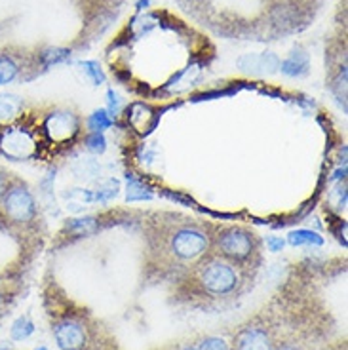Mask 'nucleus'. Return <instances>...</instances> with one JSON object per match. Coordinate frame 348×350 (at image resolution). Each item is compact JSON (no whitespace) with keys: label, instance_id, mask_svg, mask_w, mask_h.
Masks as SVG:
<instances>
[{"label":"nucleus","instance_id":"f257e3e1","mask_svg":"<svg viewBox=\"0 0 348 350\" xmlns=\"http://www.w3.org/2000/svg\"><path fill=\"white\" fill-rule=\"evenodd\" d=\"M206 221L174 211L150 213L143 223L145 272L148 280L177 282L209 254Z\"/></svg>","mask_w":348,"mask_h":350},{"label":"nucleus","instance_id":"f03ea898","mask_svg":"<svg viewBox=\"0 0 348 350\" xmlns=\"http://www.w3.org/2000/svg\"><path fill=\"white\" fill-rule=\"evenodd\" d=\"M255 280L219 255H204L177 282V297L198 308H217L235 303Z\"/></svg>","mask_w":348,"mask_h":350},{"label":"nucleus","instance_id":"7ed1b4c3","mask_svg":"<svg viewBox=\"0 0 348 350\" xmlns=\"http://www.w3.org/2000/svg\"><path fill=\"white\" fill-rule=\"evenodd\" d=\"M209 252L255 278L263 262V240L244 225H209Z\"/></svg>","mask_w":348,"mask_h":350},{"label":"nucleus","instance_id":"20e7f679","mask_svg":"<svg viewBox=\"0 0 348 350\" xmlns=\"http://www.w3.org/2000/svg\"><path fill=\"white\" fill-rule=\"evenodd\" d=\"M38 221L40 210L33 189L21 177L12 175L0 200V223L12 232L27 234L38 227Z\"/></svg>","mask_w":348,"mask_h":350},{"label":"nucleus","instance_id":"39448f33","mask_svg":"<svg viewBox=\"0 0 348 350\" xmlns=\"http://www.w3.org/2000/svg\"><path fill=\"white\" fill-rule=\"evenodd\" d=\"M52 333L62 350H96V324L84 312H63L52 320Z\"/></svg>","mask_w":348,"mask_h":350},{"label":"nucleus","instance_id":"423d86ee","mask_svg":"<svg viewBox=\"0 0 348 350\" xmlns=\"http://www.w3.org/2000/svg\"><path fill=\"white\" fill-rule=\"evenodd\" d=\"M278 337V327L272 316L267 312L253 316L247 322L238 325L230 337L232 350H272Z\"/></svg>","mask_w":348,"mask_h":350},{"label":"nucleus","instance_id":"0eeeda50","mask_svg":"<svg viewBox=\"0 0 348 350\" xmlns=\"http://www.w3.org/2000/svg\"><path fill=\"white\" fill-rule=\"evenodd\" d=\"M29 67V55L18 48H0V86L12 84Z\"/></svg>","mask_w":348,"mask_h":350},{"label":"nucleus","instance_id":"6e6552de","mask_svg":"<svg viewBox=\"0 0 348 350\" xmlns=\"http://www.w3.org/2000/svg\"><path fill=\"white\" fill-rule=\"evenodd\" d=\"M0 149L6 157L23 160V158L33 157L35 141L31 139V135L27 131L19 130V128H12V130L4 131V135L0 139Z\"/></svg>","mask_w":348,"mask_h":350},{"label":"nucleus","instance_id":"1a4fd4ad","mask_svg":"<svg viewBox=\"0 0 348 350\" xmlns=\"http://www.w3.org/2000/svg\"><path fill=\"white\" fill-rule=\"evenodd\" d=\"M44 128L53 141L72 139L79 133V118L72 113H67V111L52 113L48 116Z\"/></svg>","mask_w":348,"mask_h":350},{"label":"nucleus","instance_id":"9d476101","mask_svg":"<svg viewBox=\"0 0 348 350\" xmlns=\"http://www.w3.org/2000/svg\"><path fill=\"white\" fill-rule=\"evenodd\" d=\"M25 101L14 94H0V124L14 122L23 113Z\"/></svg>","mask_w":348,"mask_h":350},{"label":"nucleus","instance_id":"9b49d317","mask_svg":"<svg viewBox=\"0 0 348 350\" xmlns=\"http://www.w3.org/2000/svg\"><path fill=\"white\" fill-rule=\"evenodd\" d=\"M272 350H316L314 345L305 337H297V335H287V337H276L274 349Z\"/></svg>","mask_w":348,"mask_h":350},{"label":"nucleus","instance_id":"f8f14e48","mask_svg":"<svg viewBox=\"0 0 348 350\" xmlns=\"http://www.w3.org/2000/svg\"><path fill=\"white\" fill-rule=\"evenodd\" d=\"M192 342H194L196 350H232L230 341H226L225 337H219V335H204Z\"/></svg>","mask_w":348,"mask_h":350},{"label":"nucleus","instance_id":"ddd939ff","mask_svg":"<svg viewBox=\"0 0 348 350\" xmlns=\"http://www.w3.org/2000/svg\"><path fill=\"white\" fill-rule=\"evenodd\" d=\"M14 295H16L14 282H10L8 278H0V316L4 314V310L14 301Z\"/></svg>","mask_w":348,"mask_h":350},{"label":"nucleus","instance_id":"4468645a","mask_svg":"<svg viewBox=\"0 0 348 350\" xmlns=\"http://www.w3.org/2000/svg\"><path fill=\"white\" fill-rule=\"evenodd\" d=\"M33 332H35V325H33V322H31L27 316H23V318H19L18 322L14 324V327H12V337H14L16 341H21V339L29 337Z\"/></svg>","mask_w":348,"mask_h":350},{"label":"nucleus","instance_id":"2eb2a0df","mask_svg":"<svg viewBox=\"0 0 348 350\" xmlns=\"http://www.w3.org/2000/svg\"><path fill=\"white\" fill-rule=\"evenodd\" d=\"M303 55H305V53H297V52L291 53V57H287L286 62H284V65H282L284 72H287V75H299V72H305L306 65H301V62H299Z\"/></svg>","mask_w":348,"mask_h":350},{"label":"nucleus","instance_id":"dca6fc26","mask_svg":"<svg viewBox=\"0 0 348 350\" xmlns=\"http://www.w3.org/2000/svg\"><path fill=\"white\" fill-rule=\"evenodd\" d=\"M289 242L291 244H320L322 242V238L318 237V234H314V232H308V230H299V232H291V237H289Z\"/></svg>","mask_w":348,"mask_h":350},{"label":"nucleus","instance_id":"f3484780","mask_svg":"<svg viewBox=\"0 0 348 350\" xmlns=\"http://www.w3.org/2000/svg\"><path fill=\"white\" fill-rule=\"evenodd\" d=\"M90 126H92V130H105V128H109L111 126V120L107 118V114L101 111V113H96L92 116V120H90Z\"/></svg>","mask_w":348,"mask_h":350},{"label":"nucleus","instance_id":"a211bd4d","mask_svg":"<svg viewBox=\"0 0 348 350\" xmlns=\"http://www.w3.org/2000/svg\"><path fill=\"white\" fill-rule=\"evenodd\" d=\"M157 350H196V347H194V342H170Z\"/></svg>","mask_w":348,"mask_h":350},{"label":"nucleus","instance_id":"6ab92c4d","mask_svg":"<svg viewBox=\"0 0 348 350\" xmlns=\"http://www.w3.org/2000/svg\"><path fill=\"white\" fill-rule=\"evenodd\" d=\"M12 175L14 174H10V172L4 170V167H0V200H2V194H4V191H6V187H8Z\"/></svg>","mask_w":348,"mask_h":350},{"label":"nucleus","instance_id":"aec40b11","mask_svg":"<svg viewBox=\"0 0 348 350\" xmlns=\"http://www.w3.org/2000/svg\"><path fill=\"white\" fill-rule=\"evenodd\" d=\"M267 245L270 247V252H278L280 247H284V240H278V238H269V240H267Z\"/></svg>","mask_w":348,"mask_h":350},{"label":"nucleus","instance_id":"412c9836","mask_svg":"<svg viewBox=\"0 0 348 350\" xmlns=\"http://www.w3.org/2000/svg\"><path fill=\"white\" fill-rule=\"evenodd\" d=\"M0 350H4V347H2V345H0Z\"/></svg>","mask_w":348,"mask_h":350}]
</instances>
